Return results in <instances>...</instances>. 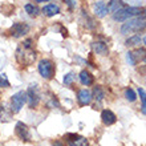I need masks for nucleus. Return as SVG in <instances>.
<instances>
[{
  "mask_svg": "<svg viewBox=\"0 0 146 146\" xmlns=\"http://www.w3.org/2000/svg\"><path fill=\"white\" fill-rule=\"evenodd\" d=\"M101 119H102V122H104L105 125L110 126V125L115 123V121H117V117H115V114L111 110H109V109H105V110H102V113H101Z\"/></svg>",
  "mask_w": 146,
  "mask_h": 146,
  "instance_id": "9b49d317",
  "label": "nucleus"
},
{
  "mask_svg": "<svg viewBox=\"0 0 146 146\" xmlns=\"http://www.w3.org/2000/svg\"><path fill=\"white\" fill-rule=\"evenodd\" d=\"M0 86L1 88H8L9 86V81L7 80V76L5 74H0Z\"/></svg>",
  "mask_w": 146,
  "mask_h": 146,
  "instance_id": "5701e85b",
  "label": "nucleus"
},
{
  "mask_svg": "<svg viewBox=\"0 0 146 146\" xmlns=\"http://www.w3.org/2000/svg\"><path fill=\"white\" fill-rule=\"evenodd\" d=\"M131 54H133V57H134V61L135 60H142V58H145L146 56V50L142 49V48H139V49H135L134 52H131Z\"/></svg>",
  "mask_w": 146,
  "mask_h": 146,
  "instance_id": "aec40b11",
  "label": "nucleus"
},
{
  "mask_svg": "<svg viewBox=\"0 0 146 146\" xmlns=\"http://www.w3.org/2000/svg\"><path fill=\"white\" fill-rule=\"evenodd\" d=\"M53 146H62V143H61V142H54Z\"/></svg>",
  "mask_w": 146,
  "mask_h": 146,
  "instance_id": "bb28decb",
  "label": "nucleus"
},
{
  "mask_svg": "<svg viewBox=\"0 0 146 146\" xmlns=\"http://www.w3.org/2000/svg\"><path fill=\"white\" fill-rule=\"evenodd\" d=\"M27 101V92H17L11 98V111L12 113H19L23 108V105Z\"/></svg>",
  "mask_w": 146,
  "mask_h": 146,
  "instance_id": "39448f33",
  "label": "nucleus"
},
{
  "mask_svg": "<svg viewBox=\"0 0 146 146\" xmlns=\"http://www.w3.org/2000/svg\"><path fill=\"white\" fill-rule=\"evenodd\" d=\"M16 61L19 62L20 65L28 66L31 65L32 62L36 60V52L33 49V40L32 38H27L24 40L16 49L15 53Z\"/></svg>",
  "mask_w": 146,
  "mask_h": 146,
  "instance_id": "f257e3e1",
  "label": "nucleus"
},
{
  "mask_svg": "<svg viewBox=\"0 0 146 146\" xmlns=\"http://www.w3.org/2000/svg\"><path fill=\"white\" fill-rule=\"evenodd\" d=\"M15 133L16 135L19 137L20 139H23L25 142H28L29 139H31V133H29V129L25 123L23 122H17L15 126Z\"/></svg>",
  "mask_w": 146,
  "mask_h": 146,
  "instance_id": "6e6552de",
  "label": "nucleus"
},
{
  "mask_svg": "<svg viewBox=\"0 0 146 146\" xmlns=\"http://www.w3.org/2000/svg\"><path fill=\"white\" fill-rule=\"evenodd\" d=\"M25 12H27L28 15L31 16V17H36V16L40 15V8L33 3H29L25 5Z\"/></svg>",
  "mask_w": 146,
  "mask_h": 146,
  "instance_id": "f3484780",
  "label": "nucleus"
},
{
  "mask_svg": "<svg viewBox=\"0 0 146 146\" xmlns=\"http://www.w3.org/2000/svg\"><path fill=\"white\" fill-rule=\"evenodd\" d=\"M65 139L69 146H88V139L82 137V135L78 134H73V133H69V134L65 135Z\"/></svg>",
  "mask_w": 146,
  "mask_h": 146,
  "instance_id": "0eeeda50",
  "label": "nucleus"
},
{
  "mask_svg": "<svg viewBox=\"0 0 146 146\" xmlns=\"http://www.w3.org/2000/svg\"><path fill=\"white\" fill-rule=\"evenodd\" d=\"M141 41H142L141 36L134 35V36H130V37L125 41V45L126 46H135V45H138V44H141Z\"/></svg>",
  "mask_w": 146,
  "mask_h": 146,
  "instance_id": "a211bd4d",
  "label": "nucleus"
},
{
  "mask_svg": "<svg viewBox=\"0 0 146 146\" xmlns=\"http://www.w3.org/2000/svg\"><path fill=\"white\" fill-rule=\"evenodd\" d=\"M64 3L68 5V8H69L70 11H73L76 8V0H64Z\"/></svg>",
  "mask_w": 146,
  "mask_h": 146,
  "instance_id": "b1692460",
  "label": "nucleus"
},
{
  "mask_svg": "<svg viewBox=\"0 0 146 146\" xmlns=\"http://www.w3.org/2000/svg\"><path fill=\"white\" fill-rule=\"evenodd\" d=\"M77 100H78V102H80L81 106L89 105L90 104V101H92V93L89 92L88 89H81L80 92H78Z\"/></svg>",
  "mask_w": 146,
  "mask_h": 146,
  "instance_id": "9d476101",
  "label": "nucleus"
},
{
  "mask_svg": "<svg viewBox=\"0 0 146 146\" xmlns=\"http://www.w3.org/2000/svg\"><path fill=\"white\" fill-rule=\"evenodd\" d=\"M142 13V9L135 7H127V8H121L118 11H115L113 13V19L115 21H126L127 19H131L134 16H139Z\"/></svg>",
  "mask_w": 146,
  "mask_h": 146,
  "instance_id": "7ed1b4c3",
  "label": "nucleus"
},
{
  "mask_svg": "<svg viewBox=\"0 0 146 146\" xmlns=\"http://www.w3.org/2000/svg\"><path fill=\"white\" fill-rule=\"evenodd\" d=\"M27 101H28V105L31 106V108H36L40 102V94H38L37 89L35 86H31V88L28 89L27 92Z\"/></svg>",
  "mask_w": 146,
  "mask_h": 146,
  "instance_id": "1a4fd4ad",
  "label": "nucleus"
},
{
  "mask_svg": "<svg viewBox=\"0 0 146 146\" xmlns=\"http://www.w3.org/2000/svg\"><path fill=\"white\" fill-rule=\"evenodd\" d=\"M38 73L41 74L42 78L45 80H50L54 76V64L48 58H42L38 62Z\"/></svg>",
  "mask_w": 146,
  "mask_h": 146,
  "instance_id": "20e7f679",
  "label": "nucleus"
},
{
  "mask_svg": "<svg viewBox=\"0 0 146 146\" xmlns=\"http://www.w3.org/2000/svg\"><path fill=\"white\" fill-rule=\"evenodd\" d=\"M92 97H94V98H96L98 102L104 100L105 93H104V90L101 89V86H94V89H93V96Z\"/></svg>",
  "mask_w": 146,
  "mask_h": 146,
  "instance_id": "6ab92c4d",
  "label": "nucleus"
},
{
  "mask_svg": "<svg viewBox=\"0 0 146 146\" xmlns=\"http://www.w3.org/2000/svg\"><path fill=\"white\" fill-rule=\"evenodd\" d=\"M92 48L93 50L96 52L97 54H100V56H108L109 53V49H108V45L102 41H96L92 44Z\"/></svg>",
  "mask_w": 146,
  "mask_h": 146,
  "instance_id": "f8f14e48",
  "label": "nucleus"
},
{
  "mask_svg": "<svg viewBox=\"0 0 146 146\" xmlns=\"http://www.w3.org/2000/svg\"><path fill=\"white\" fill-rule=\"evenodd\" d=\"M42 1H49V0H37V3H42Z\"/></svg>",
  "mask_w": 146,
  "mask_h": 146,
  "instance_id": "cd10ccee",
  "label": "nucleus"
},
{
  "mask_svg": "<svg viewBox=\"0 0 146 146\" xmlns=\"http://www.w3.org/2000/svg\"><path fill=\"white\" fill-rule=\"evenodd\" d=\"M146 28V19L145 17H135V19H127L126 23H123L121 27V33L122 35H129V33H134V32L143 31Z\"/></svg>",
  "mask_w": 146,
  "mask_h": 146,
  "instance_id": "f03ea898",
  "label": "nucleus"
},
{
  "mask_svg": "<svg viewBox=\"0 0 146 146\" xmlns=\"http://www.w3.org/2000/svg\"><path fill=\"white\" fill-rule=\"evenodd\" d=\"M42 13L50 17V16H54V15H57V13H60V8L56 4H48V5H45V7L42 8Z\"/></svg>",
  "mask_w": 146,
  "mask_h": 146,
  "instance_id": "2eb2a0df",
  "label": "nucleus"
},
{
  "mask_svg": "<svg viewBox=\"0 0 146 146\" xmlns=\"http://www.w3.org/2000/svg\"><path fill=\"white\" fill-rule=\"evenodd\" d=\"M29 32V25L25 23H15L9 28V35L15 38L23 37L24 35H27Z\"/></svg>",
  "mask_w": 146,
  "mask_h": 146,
  "instance_id": "423d86ee",
  "label": "nucleus"
},
{
  "mask_svg": "<svg viewBox=\"0 0 146 146\" xmlns=\"http://www.w3.org/2000/svg\"><path fill=\"white\" fill-rule=\"evenodd\" d=\"M145 61H146V56H145Z\"/></svg>",
  "mask_w": 146,
  "mask_h": 146,
  "instance_id": "c85d7f7f",
  "label": "nucleus"
},
{
  "mask_svg": "<svg viewBox=\"0 0 146 146\" xmlns=\"http://www.w3.org/2000/svg\"><path fill=\"white\" fill-rule=\"evenodd\" d=\"M72 81H73V74H72V73H68V74L64 77V84H65V85H70V84H72Z\"/></svg>",
  "mask_w": 146,
  "mask_h": 146,
  "instance_id": "393cba45",
  "label": "nucleus"
},
{
  "mask_svg": "<svg viewBox=\"0 0 146 146\" xmlns=\"http://www.w3.org/2000/svg\"><path fill=\"white\" fill-rule=\"evenodd\" d=\"M125 97H126L127 101L133 102V101H135V98H137V94H135V92L131 88H127L126 90H125Z\"/></svg>",
  "mask_w": 146,
  "mask_h": 146,
  "instance_id": "412c9836",
  "label": "nucleus"
},
{
  "mask_svg": "<svg viewBox=\"0 0 146 146\" xmlns=\"http://www.w3.org/2000/svg\"><path fill=\"white\" fill-rule=\"evenodd\" d=\"M126 60H127V62H129L130 65H135L134 57H133V54H131V52H129V53H126Z\"/></svg>",
  "mask_w": 146,
  "mask_h": 146,
  "instance_id": "a878e982",
  "label": "nucleus"
},
{
  "mask_svg": "<svg viewBox=\"0 0 146 146\" xmlns=\"http://www.w3.org/2000/svg\"><path fill=\"white\" fill-rule=\"evenodd\" d=\"M80 81H81V84L85 85V86H89V85H92L93 84V81H94V78H93L92 76V73L88 72V70H81L80 73Z\"/></svg>",
  "mask_w": 146,
  "mask_h": 146,
  "instance_id": "4468645a",
  "label": "nucleus"
},
{
  "mask_svg": "<svg viewBox=\"0 0 146 146\" xmlns=\"http://www.w3.org/2000/svg\"><path fill=\"white\" fill-rule=\"evenodd\" d=\"M122 7H123V1H122V0H110L106 8H108V12H110V13H114L115 11L121 9Z\"/></svg>",
  "mask_w": 146,
  "mask_h": 146,
  "instance_id": "dca6fc26",
  "label": "nucleus"
},
{
  "mask_svg": "<svg viewBox=\"0 0 146 146\" xmlns=\"http://www.w3.org/2000/svg\"><path fill=\"white\" fill-rule=\"evenodd\" d=\"M145 42H146V37H145Z\"/></svg>",
  "mask_w": 146,
  "mask_h": 146,
  "instance_id": "c756f323",
  "label": "nucleus"
},
{
  "mask_svg": "<svg viewBox=\"0 0 146 146\" xmlns=\"http://www.w3.org/2000/svg\"><path fill=\"white\" fill-rule=\"evenodd\" d=\"M138 93H139V97H141V101H142V113L146 114V92L142 88H139Z\"/></svg>",
  "mask_w": 146,
  "mask_h": 146,
  "instance_id": "4be33fe9",
  "label": "nucleus"
},
{
  "mask_svg": "<svg viewBox=\"0 0 146 146\" xmlns=\"http://www.w3.org/2000/svg\"><path fill=\"white\" fill-rule=\"evenodd\" d=\"M93 8H94V13H96L97 17H105L106 16V13H108V8H106V5H105L104 1H97L94 5H93Z\"/></svg>",
  "mask_w": 146,
  "mask_h": 146,
  "instance_id": "ddd939ff",
  "label": "nucleus"
}]
</instances>
